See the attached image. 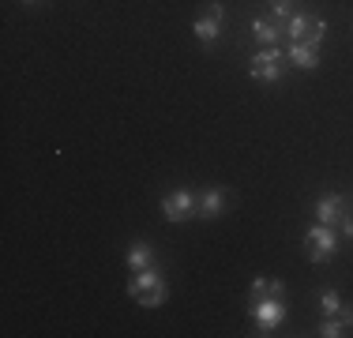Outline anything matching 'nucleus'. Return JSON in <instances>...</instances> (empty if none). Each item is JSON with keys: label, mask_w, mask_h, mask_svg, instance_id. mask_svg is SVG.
<instances>
[{"label": "nucleus", "mask_w": 353, "mask_h": 338, "mask_svg": "<svg viewBox=\"0 0 353 338\" xmlns=\"http://www.w3.org/2000/svg\"><path fill=\"white\" fill-rule=\"evenodd\" d=\"M128 293H132V301H139L143 308H158V304L165 301V278L158 275L154 267H147V270H136L132 275V282H128Z\"/></svg>", "instance_id": "obj_1"}, {"label": "nucleus", "mask_w": 353, "mask_h": 338, "mask_svg": "<svg viewBox=\"0 0 353 338\" xmlns=\"http://www.w3.org/2000/svg\"><path fill=\"white\" fill-rule=\"evenodd\" d=\"M285 53L279 46H263L256 57H252V64H248V72H252V79L256 83H279L282 79V72H285Z\"/></svg>", "instance_id": "obj_2"}, {"label": "nucleus", "mask_w": 353, "mask_h": 338, "mask_svg": "<svg viewBox=\"0 0 353 338\" xmlns=\"http://www.w3.org/2000/svg\"><path fill=\"white\" fill-rule=\"evenodd\" d=\"M334 252H339V233H334V226L319 222L305 233V256L312 259V264H327V259H334Z\"/></svg>", "instance_id": "obj_3"}, {"label": "nucleus", "mask_w": 353, "mask_h": 338, "mask_svg": "<svg viewBox=\"0 0 353 338\" xmlns=\"http://www.w3.org/2000/svg\"><path fill=\"white\" fill-rule=\"evenodd\" d=\"M162 215H165V222H188V218L199 215V196L176 188L170 196H162Z\"/></svg>", "instance_id": "obj_4"}, {"label": "nucleus", "mask_w": 353, "mask_h": 338, "mask_svg": "<svg viewBox=\"0 0 353 338\" xmlns=\"http://www.w3.org/2000/svg\"><path fill=\"white\" fill-rule=\"evenodd\" d=\"M252 319H256V327H259V335H271L274 327L282 324V316H285V304L282 301H274V297H263V301H252Z\"/></svg>", "instance_id": "obj_5"}, {"label": "nucleus", "mask_w": 353, "mask_h": 338, "mask_svg": "<svg viewBox=\"0 0 353 338\" xmlns=\"http://www.w3.org/2000/svg\"><path fill=\"white\" fill-rule=\"evenodd\" d=\"M346 215H350V199L339 196V192H331V196H319V199H316V218H319L323 226H339Z\"/></svg>", "instance_id": "obj_6"}, {"label": "nucleus", "mask_w": 353, "mask_h": 338, "mask_svg": "<svg viewBox=\"0 0 353 338\" xmlns=\"http://www.w3.org/2000/svg\"><path fill=\"white\" fill-rule=\"evenodd\" d=\"M285 61L293 68H301V72H312L319 64V49L308 46V41H290V53H285Z\"/></svg>", "instance_id": "obj_7"}, {"label": "nucleus", "mask_w": 353, "mask_h": 338, "mask_svg": "<svg viewBox=\"0 0 353 338\" xmlns=\"http://www.w3.org/2000/svg\"><path fill=\"white\" fill-rule=\"evenodd\" d=\"M225 210V188L199 192V218H218Z\"/></svg>", "instance_id": "obj_8"}, {"label": "nucleus", "mask_w": 353, "mask_h": 338, "mask_svg": "<svg viewBox=\"0 0 353 338\" xmlns=\"http://www.w3.org/2000/svg\"><path fill=\"white\" fill-rule=\"evenodd\" d=\"M279 34H282V27L274 19H252V38H256L259 46H274Z\"/></svg>", "instance_id": "obj_9"}, {"label": "nucleus", "mask_w": 353, "mask_h": 338, "mask_svg": "<svg viewBox=\"0 0 353 338\" xmlns=\"http://www.w3.org/2000/svg\"><path fill=\"white\" fill-rule=\"evenodd\" d=\"M192 34H196L203 46H214L218 34H222V23H214V19H207V15H199V19L192 23Z\"/></svg>", "instance_id": "obj_10"}, {"label": "nucleus", "mask_w": 353, "mask_h": 338, "mask_svg": "<svg viewBox=\"0 0 353 338\" xmlns=\"http://www.w3.org/2000/svg\"><path fill=\"white\" fill-rule=\"evenodd\" d=\"M150 259H154V256H150V244L136 241V244L128 248V267H132V270H147V267H150Z\"/></svg>", "instance_id": "obj_11"}, {"label": "nucleus", "mask_w": 353, "mask_h": 338, "mask_svg": "<svg viewBox=\"0 0 353 338\" xmlns=\"http://www.w3.org/2000/svg\"><path fill=\"white\" fill-rule=\"evenodd\" d=\"M308 27H312V19L301 12H293V19L285 23V34H290V41H305L308 38Z\"/></svg>", "instance_id": "obj_12"}, {"label": "nucleus", "mask_w": 353, "mask_h": 338, "mask_svg": "<svg viewBox=\"0 0 353 338\" xmlns=\"http://www.w3.org/2000/svg\"><path fill=\"white\" fill-rule=\"evenodd\" d=\"M319 308H323V316H334V312L342 308L339 290H319Z\"/></svg>", "instance_id": "obj_13"}, {"label": "nucleus", "mask_w": 353, "mask_h": 338, "mask_svg": "<svg viewBox=\"0 0 353 338\" xmlns=\"http://www.w3.org/2000/svg\"><path fill=\"white\" fill-rule=\"evenodd\" d=\"M319 335H323V338H339V335H346V324H342L339 316H323V324H319Z\"/></svg>", "instance_id": "obj_14"}, {"label": "nucleus", "mask_w": 353, "mask_h": 338, "mask_svg": "<svg viewBox=\"0 0 353 338\" xmlns=\"http://www.w3.org/2000/svg\"><path fill=\"white\" fill-rule=\"evenodd\" d=\"M323 34H327V23H323V19H312V27H308V38H305V41H308V46H316V49H319V41H323Z\"/></svg>", "instance_id": "obj_15"}, {"label": "nucleus", "mask_w": 353, "mask_h": 338, "mask_svg": "<svg viewBox=\"0 0 353 338\" xmlns=\"http://www.w3.org/2000/svg\"><path fill=\"white\" fill-rule=\"evenodd\" d=\"M203 15H207V19H214V23H222V19H225V8L218 4V0H211V4L203 8Z\"/></svg>", "instance_id": "obj_16"}, {"label": "nucleus", "mask_w": 353, "mask_h": 338, "mask_svg": "<svg viewBox=\"0 0 353 338\" xmlns=\"http://www.w3.org/2000/svg\"><path fill=\"white\" fill-rule=\"evenodd\" d=\"M267 297L282 301V297H285V282H279V278H271V282H267Z\"/></svg>", "instance_id": "obj_17"}, {"label": "nucleus", "mask_w": 353, "mask_h": 338, "mask_svg": "<svg viewBox=\"0 0 353 338\" xmlns=\"http://www.w3.org/2000/svg\"><path fill=\"white\" fill-rule=\"evenodd\" d=\"M267 297V278H256L252 282V301H263Z\"/></svg>", "instance_id": "obj_18"}, {"label": "nucleus", "mask_w": 353, "mask_h": 338, "mask_svg": "<svg viewBox=\"0 0 353 338\" xmlns=\"http://www.w3.org/2000/svg\"><path fill=\"white\" fill-rule=\"evenodd\" d=\"M334 316H339V319H342V324H346V327H353V308H346V304H342V308L334 312Z\"/></svg>", "instance_id": "obj_19"}, {"label": "nucleus", "mask_w": 353, "mask_h": 338, "mask_svg": "<svg viewBox=\"0 0 353 338\" xmlns=\"http://www.w3.org/2000/svg\"><path fill=\"white\" fill-rule=\"evenodd\" d=\"M339 226H342V237H350V241H353V215H346Z\"/></svg>", "instance_id": "obj_20"}, {"label": "nucleus", "mask_w": 353, "mask_h": 338, "mask_svg": "<svg viewBox=\"0 0 353 338\" xmlns=\"http://www.w3.org/2000/svg\"><path fill=\"white\" fill-rule=\"evenodd\" d=\"M23 4H34V0H23Z\"/></svg>", "instance_id": "obj_21"}]
</instances>
